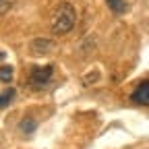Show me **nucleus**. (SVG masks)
<instances>
[{"label": "nucleus", "instance_id": "nucleus-6", "mask_svg": "<svg viewBox=\"0 0 149 149\" xmlns=\"http://www.w3.org/2000/svg\"><path fill=\"white\" fill-rule=\"evenodd\" d=\"M13 97H15V91H13V89L2 91V93H0V108H4L6 104H10V102H13Z\"/></svg>", "mask_w": 149, "mask_h": 149}, {"label": "nucleus", "instance_id": "nucleus-5", "mask_svg": "<svg viewBox=\"0 0 149 149\" xmlns=\"http://www.w3.org/2000/svg\"><path fill=\"white\" fill-rule=\"evenodd\" d=\"M108 6H110V10H114L116 15H120V13H124V10H126L124 0H108Z\"/></svg>", "mask_w": 149, "mask_h": 149}, {"label": "nucleus", "instance_id": "nucleus-1", "mask_svg": "<svg viewBox=\"0 0 149 149\" xmlns=\"http://www.w3.org/2000/svg\"><path fill=\"white\" fill-rule=\"evenodd\" d=\"M74 21H77V10H74L72 4L68 2H62L54 13V21H52V31L56 35H66L72 27H74Z\"/></svg>", "mask_w": 149, "mask_h": 149}, {"label": "nucleus", "instance_id": "nucleus-2", "mask_svg": "<svg viewBox=\"0 0 149 149\" xmlns=\"http://www.w3.org/2000/svg\"><path fill=\"white\" fill-rule=\"evenodd\" d=\"M52 74H54V68L48 64V66H35L31 70V77H29V85L35 87V89H44L50 81H52Z\"/></svg>", "mask_w": 149, "mask_h": 149}, {"label": "nucleus", "instance_id": "nucleus-8", "mask_svg": "<svg viewBox=\"0 0 149 149\" xmlns=\"http://www.w3.org/2000/svg\"><path fill=\"white\" fill-rule=\"evenodd\" d=\"M21 130H23V133H29V135H31L33 130H35V120H31V118L27 120V118H25V120L21 122Z\"/></svg>", "mask_w": 149, "mask_h": 149}, {"label": "nucleus", "instance_id": "nucleus-3", "mask_svg": "<svg viewBox=\"0 0 149 149\" xmlns=\"http://www.w3.org/2000/svg\"><path fill=\"white\" fill-rule=\"evenodd\" d=\"M29 50H31V54H35V56H42V54H48V52H52L54 50V42L52 40H33L31 44H29Z\"/></svg>", "mask_w": 149, "mask_h": 149}, {"label": "nucleus", "instance_id": "nucleus-7", "mask_svg": "<svg viewBox=\"0 0 149 149\" xmlns=\"http://www.w3.org/2000/svg\"><path fill=\"white\" fill-rule=\"evenodd\" d=\"M10 79H13V68L10 66H0V81L8 83Z\"/></svg>", "mask_w": 149, "mask_h": 149}, {"label": "nucleus", "instance_id": "nucleus-4", "mask_svg": "<svg viewBox=\"0 0 149 149\" xmlns=\"http://www.w3.org/2000/svg\"><path fill=\"white\" fill-rule=\"evenodd\" d=\"M130 100H133L135 104H143V106H147V104H149V81H143V83L133 91Z\"/></svg>", "mask_w": 149, "mask_h": 149}, {"label": "nucleus", "instance_id": "nucleus-9", "mask_svg": "<svg viewBox=\"0 0 149 149\" xmlns=\"http://www.w3.org/2000/svg\"><path fill=\"white\" fill-rule=\"evenodd\" d=\"M13 2H15V0H0V17H2V15H6V13L10 10Z\"/></svg>", "mask_w": 149, "mask_h": 149}]
</instances>
